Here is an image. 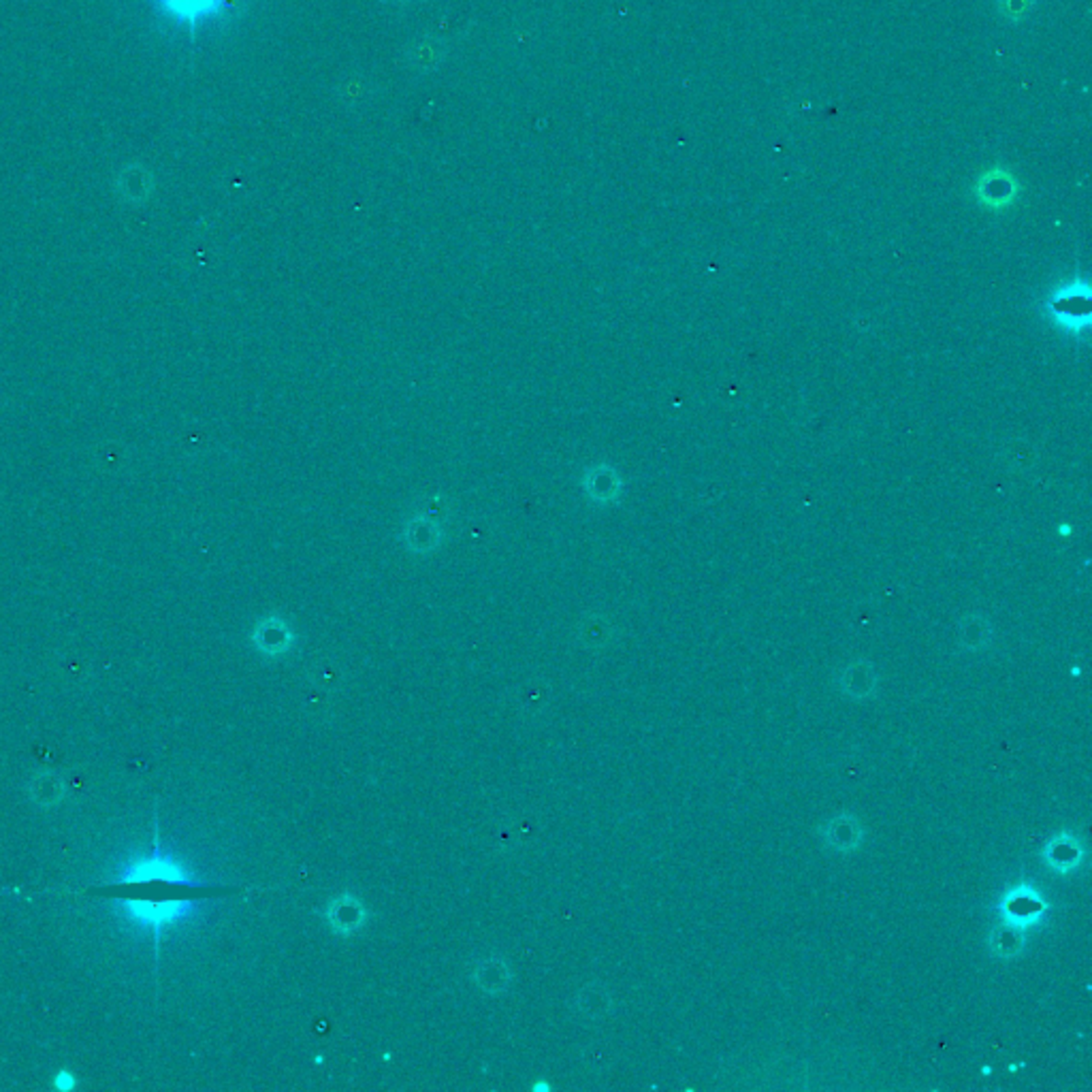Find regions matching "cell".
Instances as JSON below:
<instances>
[{
  "instance_id": "1",
  "label": "cell",
  "mask_w": 1092,
  "mask_h": 1092,
  "mask_svg": "<svg viewBox=\"0 0 1092 1092\" xmlns=\"http://www.w3.org/2000/svg\"><path fill=\"white\" fill-rule=\"evenodd\" d=\"M154 882L182 885V888H193V890L216 888V885H211L208 882H201V879L197 877V872L190 869V864L186 862V860L177 856L175 851L164 850V847L161 845L158 830L154 835V843H152L150 851L137 853V856L129 858L127 862H122L120 866H118V869L114 871V875H111L105 884L135 885V884H154Z\"/></svg>"
},
{
  "instance_id": "2",
  "label": "cell",
  "mask_w": 1092,
  "mask_h": 1092,
  "mask_svg": "<svg viewBox=\"0 0 1092 1092\" xmlns=\"http://www.w3.org/2000/svg\"><path fill=\"white\" fill-rule=\"evenodd\" d=\"M203 900L198 898H114L111 900V909L122 922H127L132 929L150 932L156 941V954L161 950L163 932H167L175 926H180L188 919H193L198 909H201Z\"/></svg>"
},
{
  "instance_id": "3",
  "label": "cell",
  "mask_w": 1092,
  "mask_h": 1092,
  "mask_svg": "<svg viewBox=\"0 0 1092 1092\" xmlns=\"http://www.w3.org/2000/svg\"><path fill=\"white\" fill-rule=\"evenodd\" d=\"M1088 299L1090 290L1088 284L1075 282L1063 287L1058 293L1050 299V314L1054 316L1058 324H1063L1069 331H1080L1088 324Z\"/></svg>"
},
{
  "instance_id": "4",
  "label": "cell",
  "mask_w": 1092,
  "mask_h": 1092,
  "mask_svg": "<svg viewBox=\"0 0 1092 1092\" xmlns=\"http://www.w3.org/2000/svg\"><path fill=\"white\" fill-rule=\"evenodd\" d=\"M150 3L156 5L175 24L188 26L190 32H195L198 24L220 13L229 5V0H150Z\"/></svg>"
},
{
  "instance_id": "5",
  "label": "cell",
  "mask_w": 1092,
  "mask_h": 1092,
  "mask_svg": "<svg viewBox=\"0 0 1092 1092\" xmlns=\"http://www.w3.org/2000/svg\"><path fill=\"white\" fill-rule=\"evenodd\" d=\"M975 195L979 201H982L984 205H988V208H995V209L1008 208V205L1014 201L1018 195V184L1009 171L990 169V171H985L982 177H979V182L975 186Z\"/></svg>"
},
{
  "instance_id": "6",
  "label": "cell",
  "mask_w": 1092,
  "mask_h": 1092,
  "mask_svg": "<svg viewBox=\"0 0 1092 1092\" xmlns=\"http://www.w3.org/2000/svg\"><path fill=\"white\" fill-rule=\"evenodd\" d=\"M254 640H256V645L263 648V651H267V653L282 651V648L288 645L290 634L284 630V625H277V630H274V625H271L267 621V624H263L261 627H258L254 634Z\"/></svg>"
},
{
  "instance_id": "7",
  "label": "cell",
  "mask_w": 1092,
  "mask_h": 1092,
  "mask_svg": "<svg viewBox=\"0 0 1092 1092\" xmlns=\"http://www.w3.org/2000/svg\"><path fill=\"white\" fill-rule=\"evenodd\" d=\"M996 5L1005 19H1009V22H1020V19L1029 16L1035 0H996Z\"/></svg>"
},
{
  "instance_id": "8",
  "label": "cell",
  "mask_w": 1092,
  "mask_h": 1092,
  "mask_svg": "<svg viewBox=\"0 0 1092 1092\" xmlns=\"http://www.w3.org/2000/svg\"><path fill=\"white\" fill-rule=\"evenodd\" d=\"M591 491H598V493H593L598 500H611L613 495L619 491V485H617V480H614V474L611 472V469L595 474V478L591 482Z\"/></svg>"
},
{
  "instance_id": "9",
  "label": "cell",
  "mask_w": 1092,
  "mask_h": 1092,
  "mask_svg": "<svg viewBox=\"0 0 1092 1092\" xmlns=\"http://www.w3.org/2000/svg\"><path fill=\"white\" fill-rule=\"evenodd\" d=\"M51 1084H54V1088H56V1090H61V1092H71L73 1088L77 1086V1077H75V1074H73V1071H69V1069H61V1071H58V1074L54 1075V1082H51Z\"/></svg>"
}]
</instances>
